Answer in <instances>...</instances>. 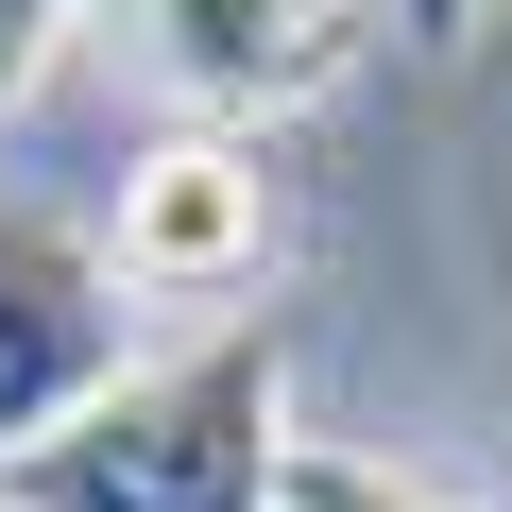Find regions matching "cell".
<instances>
[{"instance_id":"obj_5","label":"cell","mask_w":512,"mask_h":512,"mask_svg":"<svg viewBox=\"0 0 512 512\" xmlns=\"http://www.w3.org/2000/svg\"><path fill=\"white\" fill-rule=\"evenodd\" d=\"M274 512H444V495H410L393 461H342V444H291V478H274Z\"/></svg>"},{"instance_id":"obj_4","label":"cell","mask_w":512,"mask_h":512,"mask_svg":"<svg viewBox=\"0 0 512 512\" xmlns=\"http://www.w3.org/2000/svg\"><path fill=\"white\" fill-rule=\"evenodd\" d=\"M120 18H137L154 86H188V103H291L325 69V0H120Z\"/></svg>"},{"instance_id":"obj_6","label":"cell","mask_w":512,"mask_h":512,"mask_svg":"<svg viewBox=\"0 0 512 512\" xmlns=\"http://www.w3.org/2000/svg\"><path fill=\"white\" fill-rule=\"evenodd\" d=\"M52 35H69V0H0V103L52 69Z\"/></svg>"},{"instance_id":"obj_7","label":"cell","mask_w":512,"mask_h":512,"mask_svg":"<svg viewBox=\"0 0 512 512\" xmlns=\"http://www.w3.org/2000/svg\"><path fill=\"white\" fill-rule=\"evenodd\" d=\"M478 18H495V0H393V35H410V52H478Z\"/></svg>"},{"instance_id":"obj_3","label":"cell","mask_w":512,"mask_h":512,"mask_svg":"<svg viewBox=\"0 0 512 512\" xmlns=\"http://www.w3.org/2000/svg\"><path fill=\"white\" fill-rule=\"evenodd\" d=\"M256 239H274V205H256V154L171 137V154H137V171H120L103 274H120V291H154V308H205V291H239V274H256Z\"/></svg>"},{"instance_id":"obj_2","label":"cell","mask_w":512,"mask_h":512,"mask_svg":"<svg viewBox=\"0 0 512 512\" xmlns=\"http://www.w3.org/2000/svg\"><path fill=\"white\" fill-rule=\"evenodd\" d=\"M86 393H120V274L69 222H0V461H35Z\"/></svg>"},{"instance_id":"obj_1","label":"cell","mask_w":512,"mask_h":512,"mask_svg":"<svg viewBox=\"0 0 512 512\" xmlns=\"http://www.w3.org/2000/svg\"><path fill=\"white\" fill-rule=\"evenodd\" d=\"M274 478H291V359L274 325H239L205 359L86 393L35 461H0V512H274Z\"/></svg>"}]
</instances>
